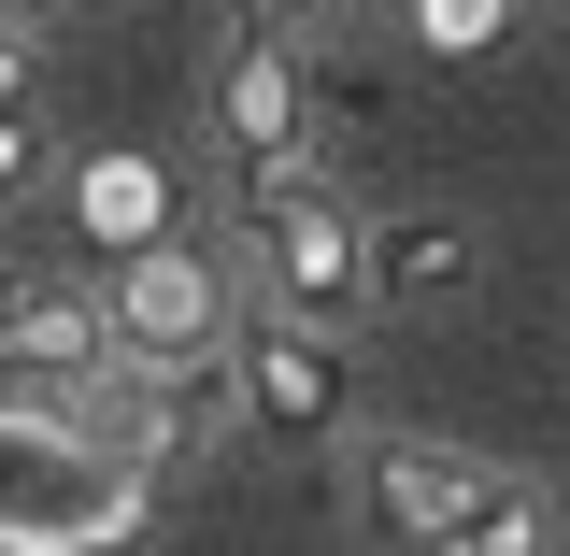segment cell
<instances>
[{"label":"cell","instance_id":"277c9868","mask_svg":"<svg viewBox=\"0 0 570 556\" xmlns=\"http://www.w3.org/2000/svg\"><path fill=\"white\" fill-rule=\"evenodd\" d=\"M100 329H115V371H228V329L243 300L200 243H142L129 272L100 285Z\"/></svg>","mask_w":570,"mask_h":556},{"label":"cell","instance_id":"8fae6325","mask_svg":"<svg viewBox=\"0 0 570 556\" xmlns=\"http://www.w3.org/2000/svg\"><path fill=\"white\" fill-rule=\"evenodd\" d=\"M328 0H228V43H314Z\"/></svg>","mask_w":570,"mask_h":556},{"label":"cell","instance_id":"7a4b0ae2","mask_svg":"<svg viewBox=\"0 0 570 556\" xmlns=\"http://www.w3.org/2000/svg\"><path fill=\"white\" fill-rule=\"evenodd\" d=\"M243 272H257V314L285 329H328L343 343L356 314H371V214L314 172V157H285V172H243Z\"/></svg>","mask_w":570,"mask_h":556},{"label":"cell","instance_id":"9c48e42d","mask_svg":"<svg viewBox=\"0 0 570 556\" xmlns=\"http://www.w3.org/2000/svg\"><path fill=\"white\" fill-rule=\"evenodd\" d=\"M400 14H414V58H485L513 29V0H400Z\"/></svg>","mask_w":570,"mask_h":556},{"label":"cell","instance_id":"ba28073f","mask_svg":"<svg viewBox=\"0 0 570 556\" xmlns=\"http://www.w3.org/2000/svg\"><path fill=\"white\" fill-rule=\"evenodd\" d=\"M0 371L58 386L43 414H86V400L115 386V329H100V300H43V285H29V314H14V343H0Z\"/></svg>","mask_w":570,"mask_h":556},{"label":"cell","instance_id":"5bb4252c","mask_svg":"<svg viewBox=\"0 0 570 556\" xmlns=\"http://www.w3.org/2000/svg\"><path fill=\"white\" fill-rule=\"evenodd\" d=\"M513 14H570V0H513Z\"/></svg>","mask_w":570,"mask_h":556},{"label":"cell","instance_id":"3957f363","mask_svg":"<svg viewBox=\"0 0 570 556\" xmlns=\"http://www.w3.org/2000/svg\"><path fill=\"white\" fill-rule=\"evenodd\" d=\"M142 528V486L43 400H0V556H100Z\"/></svg>","mask_w":570,"mask_h":556},{"label":"cell","instance_id":"8992f818","mask_svg":"<svg viewBox=\"0 0 570 556\" xmlns=\"http://www.w3.org/2000/svg\"><path fill=\"white\" fill-rule=\"evenodd\" d=\"M299 129H314L299 43H228V58H214V143H228V172H285Z\"/></svg>","mask_w":570,"mask_h":556},{"label":"cell","instance_id":"30bf717a","mask_svg":"<svg viewBox=\"0 0 570 556\" xmlns=\"http://www.w3.org/2000/svg\"><path fill=\"white\" fill-rule=\"evenodd\" d=\"M43 172H58V129L43 115H0V201H29Z\"/></svg>","mask_w":570,"mask_h":556},{"label":"cell","instance_id":"6da1fadb","mask_svg":"<svg viewBox=\"0 0 570 556\" xmlns=\"http://www.w3.org/2000/svg\"><path fill=\"white\" fill-rule=\"evenodd\" d=\"M356 528H371V556H542L557 499H542V471H513L456 428H371L356 442Z\"/></svg>","mask_w":570,"mask_h":556},{"label":"cell","instance_id":"4fadbf2b","mask_svg":"<svg viewBox=\"0 0 570 556\" xmlns=\"http://www.w3.org/2000/svg\"><path fill=\"white\" fill-rule=\"evenodd\" d=\"M14 14H86V0H14Z\"/></svg>","mask_w":570,"mask_h":556},{"label":"cell","instance_id":"52a82bcc","mask_svg":"<svg viewBox=\"0 0 570 556\" xmlns=\"http://www.w3.org/2000/svg\"><path fill=\"white\" fill-rule=\"evenodd\" d=\"M471 285H485V228H456V214L371 228V300H385V314H442V300H471Z\"/></svg>","mask_w":570,"mask_h":556},{"label":"cell","instance_id":"7c38bea8","mask_svg":"<svg viewBox=\"0 0 570 556\" xmlns=\"http://www.w3.org/2000/svg\"><path fill=\"white\" fill-rule=\"evenodd\" d=\"M14 314H29V285H14V257H0V343H14Z\"/></svg>","mask_w":570,"mask_h":556},{"label":"cell","instance_id":"5b68a950","mask_svg":"<svg viewBox=\"0 0 570 556\" xmlns=\"http://www.w3.org/2000/svg\"><path fill=\"white\" fill-rule=\"evenodd\" d=\"M228 414L257 428V442H343L356 428V343L328 329H285V314H243L228 329Z\"/></svg>","mask_w":570,"mask_h":556}]
</instances>
